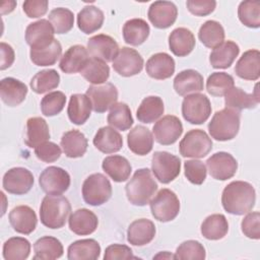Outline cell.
Listing matches in <instances>:
<instances>
[{"label": "cell", "mask_w": 260, "mask_h": 260, "mask_svg": "<svg viewBox=\"0 0 260 260\" xmlns=\"http://www.w3.org/2000/svg\"><path fill=\"white\" fill-rule=\"evenodd\" d=\"M256 192L254 187L244 181H234L226 185L221 194V204L231 214L243 215L255 205Z\"/></svg>", "instance_id": "1"}, {"label": "cell", "mask_w": 260, "mask_h": 260, "mask_svg": "<svg viewBox=\"0 0 260 260\" xmlns=\"http://www.w3.org/2000/svg\"><path fill=\"white\" fill-rule=\"evenodd\" d=\"M125 190L130 203L136 206H144L150 202L156 192L157 184L151 176L150 170L144 168L134 173Z\"/></svg>", "instance_id": "2"}, {"label": "cell", "mask_w": 260, "mask_h": 260, "mask_svg": "<svg viewBox=\"0 0 260 260\" xmlns=\"http://www.w3.org/2000/svg\"><path fill=\"white\" fill-rule=\"evenodd\" d=\"M71 211L69 200L62 195H47L40 207L41 222L49 229L64 226Z\"/></svg>", "instance_id": "3"}, {"label": "cell", "mask_w": 260, "mask_h": 260, "mask_svg": "<svg viewBox=\"0 0 260 260\" xmlns=\"http://www.w3.org/2000/svg\"><path fill=\"white\" fill-rule=\"evenodd\" d=\"M240 112L233 109L217 111L208 124V131L212 138L226 141L235 138L240 129Z\"/></svg>", "instance_id": "4"}, {"label": "cell", "mask_w": 260, "mask_h": 260, "mask_svg": "<svg viewBox=\"0 0 260 260\" xmlns=\"http://www.w3.org/2000/svg\"><path fill=\"white\" fill-rule=\"evenodd\" d=\"M112 196V185L103 174L88 176L82 184V197L85 203L99 206L106 203Z\"/></svg>", "instance_id": "5"}, {"label": "cell", "mask_w": 260, "mask_h": 260, "mask_svg": "<svg viewBox=\"0 0 260 260\" xmlns=\"http://www.w3.org/2000/svg\"><path fill=\"white\" fill-rule=\"evenodd\" d=\"M152 216L162 222L171 221L177 217L180 211V200L175 192L170 189H161L150 200Z\"/></svg>", "instance_id": "6"}, {"label": "cell", "mask_w": 260, "mask_h": 260, "mask_svg": "<svg viewBox=\"0 0 260 260\" xmlns=\"http://www.w3.org/2000/svg\"><path fill=\"white\" fill-rule=\"evenodd\" d=\"M212 149L211 138L201 129H193L187 132L180 141V154L184 157L201 158Z\"/></svg>", "instance_id": "7"}, {"label": "cell", "mask_w": 260, "mask_h": 260, "mask_svg": "<svg viewBox=\"0 0 260 260\" xmlns=\"http://www.w3.org/2000/svg\"><path fill=\"white\" fill-rule=\"evenodd\" d=\"M151 171L162 184L174 181L181 171V159L167 151H155L151 158Z\"/></svg>", "instance_id": "8"}, {"label": "cell", "mask_w": 260, "mask_h": 260, "mask_svg": "<svg viewBox=\"0 0 260 260\" xmlns=\"http://www.w3.org/2000/svg\"><path fill=\"white\" fill-rule=\"evenodd\" d=\"M211 114L210 101L205 94L192 93L184 98L182 103V115L191 124H202Z\"/></svg>", "instance_id": "9"}, {"label": "cell", "mask_w": 260, "mask_h": 260, "mask_svg": "<svg viewBox=\"0 0 260 260\" xmlns=\"http://www.w3.org/2000/svg\"><path fill=\"white\" fill-rule=\"evenodd\" d=\"M39 184L48 195H61L70 186V176L64 169L51 166L41 173Z\"/></svg>", "instance_id": "10"}, {"label": "cell", "mask_w": 260, "mask_h": 260, "mask_svg": "<svg viewBox=\"0 0 260 260\" xmlns=\"http://www.w3.org/2000/svg\"><path fill=\"white\" fill-rule=\"evenodd\" d=\"M85 94L89 99L91 108L95 113H104L108 111L118 100V89L110 82L90 85Z\"/></svg>", "instance_id": "11"}, {"label": "cell", "mask_w": 260, "mask_h": 260, "mask_svg": "<svg viewBox=\"0 0 260 260\" xmlns=\"http://www.w3.org/2000/svg\"><path fill=\"white\" fill-rule=\"evenodd\" d=\"M152 133L156 142L161 145H171L182 135L183 125L178 117L167 115L155 122Z\"/></svg>", "instance_id": "12"}, {"label": "cell", "mask_w": 260, "mask_h": 260, "mask_svg": "<svg viewBox=\"0 0 260 260\" xmlns=\"http://www.w3.org/2000/svg\"><path fill=\"white\" fill-rule=\"evenodd\" d=\"M2 185L4 190L10 194L23 195L31 189L34 176L25 168H12L4 174Z\"/></svg>", "instance_id": "13"}, {"label": "cell", "mask_w": 260, "mask_h": 260, "mask_svg": "<svg viewBox=\"0 0 260 260\" xmlns=\"http://www.w3.org/2000/svg\"><path fill=\"white\" fill-rule=\"evenodd\" d=\"M113 68L121 76H134L141 72L143 68V58L136 50L123 47L113 60Z\"/></svg>", "instance_id": "14"}, {"label": "cell", "mask_w": 260, "mask_h": 260, "mask_svg": "<svg viewBox=\"0 0 260 260\" xmlns=\"http://www.w3.org/2000/svg\"><path fill=\"white\" fill-rule=\"evenodd\" d=\"M206 167L213 179L225 181L235 176L238 170V162L231 153L219 151L206 160Z\"/></svg>", "instance_id": "15"}, {"label": "cell", "mask_w": 260, "mask_h": 260, "mask_svg": "<svg viewBox=\"0 0 260 260\" xmlns=\"http://www.w3.org/2000/svg\"><path fill=\"white\" fill-rule=\"evenodd\" d=\"M55 30L47 19L29 23L25 29V41L30 49L45 48L53 43Z\"/></svg>", "instance_id": "16"}, {"label": "cell", "mask_w": 260, "mask_h": 260, "mask_svg": "<svg viewBox=\"0 0 260 260\" xmlns=\"http://www.w3.org/2000/svg\"><path fill=\"white\" fill-rule=\"evenodd\" d=\"M119 46L117 42L110 36L100 34L91 37L87 42L88 54L100 60L107 62H113L119 53Z\"/></svg>", "instance_id": "17"}, {"label": "cell", "mask_w": 260, "mask_h": 260, "mask_svg": "<svg viewBox=\"0 0 260 260\" xmlns=\"http://www.w3.org/2000/svg\"><path fill=\"white\" fill-rule=\"evenodd\" d=\"M147 16L154 27L165 29L175 23L178 9L171 1H155L149 6Z\"/></svg>", "instance_id": "18"}, {"label": "cell", "mask_w": 260, "mask_h": 260, "mask_svg": "<svg viewBox=\"0 0 260 260\" xmlns=\"http://www.w3.org/2000/svg\"><path fill=\"white\" fill-rule=\"evenodd\" d=\"M9 222L16 233L29 235L35 231L38 218L32 208L27 205H18L9 212Z\"/></svg>", "instance_id": "19"}, {"label": "cell", "mask_w": 260, "mask_h": 260, "mask_svg": "<svg viewBox=\"0 0 260 260\" xmlns=\"http://www.w3.org/2000/svg\"><path fill=\"white\" fill-rule=\"evenodd\" d=\"M27 94V86L13 77H5L0 81V95L2 102L8 107L21 104Z\"/></svg>", "instance_id": "20"}, {"label": "cell", "mask_w": 260, "mask_h": 260, "mask_svg": "<svg viewBox=\"0 0 260 260\" xmlns=\"http://www.w3.org/2000/svg\"><path fill=\"white\" fill-rule=\"evenodd\" d=\"M145 69L151 78L164 80L174 74L175 60L167 53H156L147 60Z\"/></svg>", "instance_id": "21"}, {"label": "cell", "mask_w": 260, "mask_h": 260, "mask_svg": "<svg viewBox=\"0 0 260 260\" xmlns=\"http://www.w3.org/2000/svg\"><path fill=\"white\" fill-rule=\"evenodd\" d=\"M68 223L71 232L79 236H86L96 230L99 219L91 210L80 208L70 214Z\"/></svg>", "instance_id": "22"}, {"label": "cell", "mask_w": 260, "mask_h": 260, "mask_svg": "<svg viewBox=\"0 0 260 260\" xmlns=\"http://www.w3.org/2000/svg\"><path fill=\"white\" fill-rule=\"evenodd\" d=\"M155 236L154 223L146 218H139L130 223L127 230V241L134 246L149 244Z\"/></svg>", "instance_id": "23"}, {"label": "cell", "mask_w": 260, "mask_h": 260, "mask_svg": "<svg viewBox=\"0 0 260 260\" xmlns=\"http://www.w3.org/2000/svg\"><path fill=\"white\" fill-rule=\"evenodd\" d=\"M88 59L89 56L87 49L81 45H74L71 46L63 54L59 63V67L64 73L67 74L80 72Z\"/></svg>", "instance_id": "24"}, {"label": "cell", "mask_w": 260, "mask_h": 260, "mask_svg": "<svg viewBox=\"0 0 260 260\" xmlns=\"http://www.w3.org/2000/svg\"><path fill=\"white\" fill-rule=\"evenodd\" d=\"M129 149L137 155L148 154L153 146V136L148 128L137 125L127 135Z\"/></svg>", "instance_id": "25"}, {"label": "cell", "mask_w": 260, "mask_h": 260, "mask_svg": "<svg viewBox=\"0 0 260 260\" xmlns=\"http://www.w3.org/2000/svg\"><path fill=\"white\" fill-rule=\"evenodd\" d=\"M259 102L260 98L257 85L255 86V90L253 93H247L242 88L234 86L224 94L225 108L233 109L239 112L244 109H254L259 104Z\"/></svg>", "instance_id": "26"}, {"label": "cell", "mask_w": 260, "mask_h": 260, "mask_svg": "<svg viewBox=\"0 0 260 260\" xmlns=\"http://www.w3.org/2000/svg\"><path fill=\"white\" fill-rule=\"evenodd\" d=\"M203 85V76L193 69L181 71L174 79V89L179 95H188L189 93L201 91Z\"/></svg>", "instance_id": "27"}, {"label": "cell", "mask_w": 260, "mask_h": 260, "mask_svg": "<svg viewBox=\"0 0 260 260\" xmlns=\"http://www.w3.org/2000/svg\"><path fill=\"white\" fill-rule=\"evenodd\" d=\"M236 74L246 80H257L260 76V53L258 50H248L238 60Z\"/></svg>", "instance_id": "28"}, {"label": "cell", "mask_w": 260, "mask_h": 260, "mask_svg": "<svg viewBox=\"0 0 260 260\" xmlns=\"http://www.w3.org/2000/svg\"><path fill=\"white\" fill-rule=\"evenodd\" d=\"M169 47L172 53L178 57L189 55L195 47V37L186 27L175 28L169 36Z\"/></svg>", "instance_id": "29"}, {"label": "cell", "mask_w": 260, "mask_h": 260, "mask_svg": "<svg viewBox=\"0 0 260 260\" xmlns=\"http://www.w3.org/2000/svg\"><path fill=\"white\" fill-rule=\"evenodd\" d=\"M93 145L104 153H114L119 151L123 146V139L115 128L110 126L102 127L93 137Z\"/></svg>", "instance_id": "30"}, {"label": "cell", "mask_w": 260, "mask_h": 260, "mask_svg": "<svg viewBox=\"0 0 260 260\" xmlns=\"http://www.w3.org/2000/svg\"><path fill=\"white\" fill-rule=\"evenodd\" d=\"M240 53L239 46L233 41L222 42L215 47L209 56V62L215 69L229 68Z\"/></svg>", "instance_id": "31"}, {"label": "cell", "mask_w": 260, "mask_h": 260, "mask_svg": "<svg viewBox=\"0 0 260 260\" xmlns=\"http://www.w3.org/2000/svg\"><path fill=\"white\" fill-rule=\"evenodd\" d=\"M102 168L104 172L113 179V181L121 183L127 181L130 177L132 168L128 159L122 155H109L104 158Z\"/></svg>", "instance_id": "32"}, {"label": "cell", "mask_w": 260, "mask_h": 260, "mask_svg": "<svg viewBox=\"0 0 260 260\" xmlns=\"http://www.w3.org/2000/svg\"><path fill=\"white\" fill-rule=\"evenodd\" d=\"M87 139L84 134L78 130H69L65 132L60 141V145L65 155L70 158L81 157L87 149Z\"/></svg>", "instance_id": "33"}, {"label": "cell", "mask_w": 260, "mask_h": 260, "mask_svg": "<svg viewBox=\"0 0 260 260\" xmlns=\"http://www.w3.org/2000/svg\"><path fill=\"white\" fill-rule=\"evenodd\" d=\"M50 139L49 126L45 119L41 117H31L26 121L25 144L30 148H36L38 145Z\"/></svg>", "instance_id": "34"}, {"label": "cell", "mask_w": 260, "mask_h": 260, "mask_svg": "<svg viewBox=\"0 0 260 260\" xmlns=\"http://www.w3.org/2000/svg\"><path fill=\"white\" fill-rule=\"evenodd\" d=\"M91 104L86 94L74 93L70 96L67 114L69 120L75 125L84 124L90 116Z\"/></svg>", "instance_id": "35"}, {"label": "cell", "mask_w": 260, "mask_h": 260, "mask_svg": "<svg viewBox=\"0 0 260 260\" xmlns=\"http://www.w3.org/2000/svg\"><path fill=\"white\" fill-rule=\"evenodd\" d=\"M101 246L93 239H83L73 242L67 251L69 260H95L100 257Z\"/></svg>", "instance_id": "36"}, {"label": "cell", "mask_w": 260, "mask_h": 260, "mask_svg": "<svg viewBox=\"0 0 260 260\" xmlns=\"http://www.w3.org/2000/svg\"><path fill=\"white\" fill-rule=\"evenodd\" d=\"M104 19V12L100 8L93 5H87L77 14V25L82 32L89 35L102 27Z\"/></svg>", "instance_id": "37"}, {"label": "cell", "mask_w": 260, "mask_h": 260, "mask_svg": "<svg viewBox=\"0 0 260 260\" xmlns=\"http://www.w3.org/2000/svg\"><path fill=\"white\" fill-rule=\"evenodd\" d=\"M150 28L148 23L141 18H132L123 25L124 41L131 46H139L148 38Z\"/></svg>", "instance_id": "38"}, {"label": "cell", "mask_w": 260, "mask_h": 260, "mask_svg": "<svg viewBox=\"0 0 260 260\" xmlns=\"http://www.w3.org/2000/svg\"><path fill=\"white\" fill-rule=\"evenodd\" d=\"M165 107L164 102L159 96L149 95L142 100L140 106L137 109V119L146 124L155 122L164 114Z\"/></svg>", "instance_id": "39"}, {"label": "cell", "mask_w": 260, "mask_h": 260, "mask_svg": "<svg viewBox=\"0 0 260 260\" xmlns=\"http://www.w3.org/2000/svg\"><path fill=\"white\" fill-rule=\"evenodd\" d=\"M35 256L34 259L53 260L58 259L63 255V246L61 242L54 237L46 236L36 241L34 244Z\"/></svg>", "instance_id": "40"}, {"label": "cell", "mask_w": 260, "mask_h": 260, "mask_svg": "<svg viewBox=\"0 0 260 260\" xmlns=\"http://www.w3.org/2000/svg\"><path fill=\"white\" fill-rule=\"evenodd\" d=\"M200 231L202 236L207 240H220L229 232V222L223 214H211L203 220Z\"/></svg>", "instance_id": "41"}, {"label": "cell", "mask_w": 260, "mask_h": 260, "mask_svg": "<svg viewBox=\"0 0 260 260\" xmlns=\"http://www.w3.org/2000/svg\"><path fill=\"white\" fill-rule=\"evenodd\" d=\"M80 74L92 85L103 84L106 83L110 76V67L105 61L89 57Z\"/></svg>", "instance_id": "42"}, {"label": "cell", "mask_w": 260, "mask_h": 260, "mask_svg": "<svg viewBox=\"0 0 260 260\" xmlns=\"http://www.w3.org/2000/svg\"><path fill=\"white\" fill-rule=\"evenodd\" d=\"M198 38L205 47L214 49L223 42L224 29L218 21L207 20L200 26Z\"/></svg>", "instance_id": "43"}, {"label": "cell", "mask_w": 260, "mask_h": 260, "mask_svg": "<svg viewBox=\"0 0 260 260\" xmlns=\"http://www.w3.org/2000/svg\"><path fill=\"white\" fill-rule=\"evenodd\" d=\"M62 53V47L58 40L45 48L30 49L29 56L31 62L37 66H51L54 65Z\"/></svg>", "instance_id": "44"}, {"label": "cell", "mask_w": 260, "mask_h": 260, "mask_svg": "<svg viewBox=\"0 0 260 260\" xmlns=\"http://www.w3.org/2000/svg\"><path fill=\"white\" fill-rule=\"evenodd\" d=\"M107 121L110 126L115 129L126 131L133 125L131 110L125 103H116L108 114Z\"/></svg>", "instance_id": "45"}, {"label": "cell", "mask_w": 260, "mask_h": 260, "mask_svg": "<svg viewBox=\"0 0 260 260\" xmlns=\"http://www.w3.org/2000/svg\"><path fill=\"white\" fill-rule=\"evenodd\" d=\"M59 83V73L55 69H45L35 74L29 82V85L32 91L42 94L56 88Z\"/></svg>", "instance_id": "46"}, {"label": "cell", "mask_w": 260, "mask_h": 260, "mask_svg": "<svg viewBox=\"0 0 260 260\" xmlns=\"http://www.w3.org/2000/svg\"><path fill=\"white\" fill-rule=\"evenodd\" d=\"M30 252V243L21 237L8 239L3 245V257L5 260H24Z\"/></svg>", "instance_id": "47"}, {"label": "cell", "mask_w": 260, "mask_h": 260, "mask_svg": "<svg viewBox=\"0 0 260 260\" xmlns=\"http://www.w3.org/2000/svg\"><path fill=\"white\" fill-rule=\"evenodd\" d=\"M234 84L235 80L232 75L225 72H214L206 80V90L213 96H222L234 87Z\"/></svg>", "instance_id": "48"}, {"label": "cell", "mask_w": 260, "mask_h": 260, "mask_svg": "<svg viewBox=\"0 0 260 260\" xmlns=\"http://www.w3.org/2000/svg\"><path fill=\"white\" fill-rule=\"evenodd\" d=\"M238 16L240 21L251 28L260 26V2L259 1H243L238 8Z\"/></svg>", "instance_id": "49"}, {"label": "cell", "mask_w": 260, "mask_h": 260, "mask_svg": "<svg viewBox=\"0 0 260 260\" xmlns=\"http://www.w3.org/2000/svg\"><path fill=\"white\" fill-rule=\"evenodd\" d=\"M49 21L51 22L55 34L62 35L68 32L73 27L74 15L71 10L63 7H58L50 12Z\"/></svg>", "instance_id": "50"}, {"label": "cell", "mask_w": 260, "mask_h": 260, "mask_svg": "<svg viewBox=\"0 0 260 260\" xmlns=\"http://www.w3.org/2000/svg\"><path fill=\"white\" fill-rule=\"evenodd\" d=\"M175 259L179 260H203L206 252L203 245L195 240L183 242L176 250Z\"/></svg>", "instance_id": "51"}, {"label": "cell", "mask_w": 260, "mask_h": 260, "mask_svg": "<svg viewBox=\"0 0 260 260\" xmlns=\"http://www.w3.org/2000/svg\"><path fill=\"white\" fill-rule=\"evenodd\" d=\"M66 96L62 91H52L41 101V111L47 117L58 115L65 107Z\"/></svg>", "instance_id": "52"}, {"label": "cell", "mask_w": 260, "mask_h": 260, "mask_svg": "<svg viewBox=\"0 0 260 260\" xmlns=\"http://www.w3.org/2000/svg\"><path fill=\"white\" fill-rule=\"evenodd\" d=\"M185 176L194 185H201L206 179V167L198 159H190L184 162Z\"/></svg>", "instance_id": "53"}, {"label": "cell", "mask_w": 260, "mask_h": 260, "mask_svg": "<svg viewBox=\"0 0 260 260\" xmlns=\"http://www.w3.org/2000/svg\"><path fill=\"white\" fill-rule=\"evenodd\" d=\"M241 228L243 234L253 240L260 238V214L258 211L249 212L242 220Z\"/></svg>", "instance_id": "54"}, {"label": "cell", "mask_w": 260, "mask_h": 260, "mask_svg": "<svg viewBox=\"0 0 260 260\" xmlns=\"http://www.w3.org/2000/svg\"><path fill=\"white\" fill-rule=\"evenodd\" d=\"M61 148L56 143L46 141L35 148V154L37 157L44 162L56 161L61 155Z\"/></svg>", "instance_id": "55"}, {"label": "cell", "mask_w": 260, "mask_h": 260, "mask_svg": "<svg viewBox=\"0 0 260 260\" xmlns=\"http://www.w3.org/2000/svg\"><path fill=\"white\" fill-rule=\"evenodd\" d=\"M186 5L192 14L196 16H205L213 12L216 2L213 0H188Z\"/></svg>", "instance_id": "56"}, {"label": "cell", "mask_w": 260, "mask_h": 260, "mask_svg": "<svg viewBox=\"0 0 260 260\" xmlns=\"http://www.w3.org/2000/svg\"><path fill=\"white\" fill-rule=\"evenodd\" d=\"M136 258L132 250L126 245L113 244L106 248L104 259L105 260H115V259H134Z\"/></svg>", "instance_id": "57"}, {"label": "cell", "mask_w": 260, "mask_h": 260, "mask_svg": "<svg viewBox=\"0 0 260 260\" xmlns=\"http://www.w3.org/2000/svg\"><path fill=\"white\" fill-rule=\"evenodd\" d=\"M48 4L47 0H27L23 2L22 9L27 17L38 18L46 14Z\"/></svg>", "instance_id": "58"}, {"label": "cell", "mask_w": 260, "mask_h": 260, "mask_svg": "<svg viewBox=\"0 0 260 260\" xmlns=\"http://www.w3.org/2000/svg\"><path fill=\"white\" fill-rule=\"evenodd\" d=\"M0 51H1V65L0 69L5 70L9 68L12 63L14 62V51L12 47L4 42L0 44Z\"/></svg>", "instance_id": "59"}, {"label": "cell", "mask_w": 260, "mask_h": 260, "mask_svg": "<svg viewBox=\"0 0 260 260\" xmlns=\"http://www.w3.org/2000/svg\"><path fill=\"white\" fill-rule=\"evenodd\" d=\"M16 5V2L15 1H6V2H3L2 5H1V13L2 14H6V13H10L11 11H13L14 7Z\"/></svg>", "instance_id": "60"}, {"label": "cell", "mask_w": 260, "mask_h": 260, "mask_svg": "<svg viewBox=\"0 0 260 260\" xmlns=\"http://www.w3.org/2000/svg\"><path fill=\"white\" fill-rule=\"evenodd\" d=\"M158 258H162V259H175V256L172 255V254H170L169 252L165 251V252L158 253L157 255H155V256L153 257V259H158Z\"/></svg>", "instance_id": "61"}]
</instances>
